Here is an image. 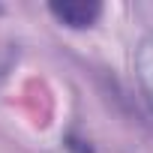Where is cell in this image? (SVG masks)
Wrapping results in <instances>:
<instances>
[{
    "label": "cell",
    "instance_id": "6da1fadb",
    "mask_svg": "<svg viewBox=\"0 0 153 153\" xmlns=\"http://www.w3.org/2000/svg\"><path fill=\"white\" fill-rule=\"evenodd\" d=\"M102 3H87V0H63V3H48V15L69 27V30H87L102 18Z\"/></svg>",
    "mask_w": 153,
    "mask_h": 153
},
{
    "label": "cell",
    "instance_id": "7a4b0ae2",
    "mask_svg": "<svg viewBox=\"0 0 153 153\" xmlns=\"http://www.w3.org/2000/svg\"><path fill=\"white\" fill-rule=\"evenodd\" d=\"M132 75H135V84L144 93L150 111H153V30H147L132 51Z\"/></svg>",
    "mask_w": 153,
    "mask_h": 153
}]
</instances>
